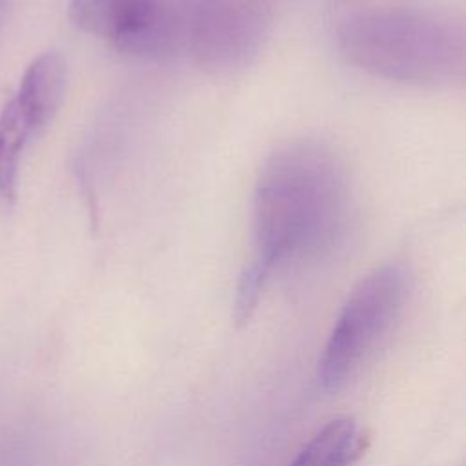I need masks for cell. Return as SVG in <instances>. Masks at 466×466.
I'll list each match as a JSON object with an SVG mask.
<instances>
[{
	"instance_id": "cell-9",
	"label": "cell",
	"mask_w": 466,
	"mask_h": 466,
	"mask_svg": "<svg viewBox=\"0 0 466 466\" xmlns=\"http://www.w3.org/2000/svg\"><path fill=\"white\" fill-rule=\"evenodd\" d=\"M11 5H13V0H0V29H2L5 18H7V13H9Z\"/></svg>"
},
{
	"instance_id": "cell-5",
	"label": "cell",
	"mask_w": 466,
	"mask_h": 466,
	"mask_svg": "<svg viewBox=\"0 0 466 466\" xmlns=\"http://www.w3.org/2000/svg\"><path fill=\"white\" fill-rule=\"evenodd\" d=\"M187 49L213 75L249 66L269 33L275 0H187Z\"/></svg>"
},
{
	"instance_id": "cell-2",
	"label": "cell",
	"mask_w": 466,
	"mask_h": 466,
	"mask_svg": "<svg viewBox=\"0 0 466 466\" xmlns=\"http://www.w3.org/2000/svg\"><path fill=\"white\" fill-rule=\"evenodd\" d=\"M337 44L348 62L391 82L420 87L464 82V27L435 13L404 7L357 11L340 20Z\"/></svg>"
},
{
	"instance_id": "cell-6",
	"label": "cell",
	"mask_w": 466,
	"mask_h": 466,
	"mask_svg": "<svg viewBox=\"0 0 466 466\" xmlns=\"http://www.w3.org/2000/svg\"><path fill=\"white\" fill-rule=\"evenodd\" d=\"M67 86V64L56 51L38 55L24 71L16 95L11 98L35 135L56 115Z\"/></svg>"
},
{
	"instance_id": "cell-3",
	"label": "cell",
	"mask_w": 466,
	"mask_h": 466,
	"mask_svg": "<svg viewBox=\"0 0 466 466\" xmlns=\"http://www.w3.org/2000/svg\"><path fill=\"white\" fill-rule=\"evenodd\" d=\"M410 288L408 268L388 262L370 271L351 289L319 362V380L326 391H339L360 371L399 320Z\"/></svg>"
},
{
	"instance_id": "cell-4",
	"label": "cell",
	"mask_w": 466,
	"mask_h": 466,
	"mask_svg": "<svg viewBox=\"0 0 466 466\" xmlns=\"http://www.w3.org/2000/svg\"><path fill=\"white\" fill-rule=\"evenodd\" d=\"M69 18L127 56L160 60L187 49V0H69Z\"/></svg>"
},
{
	"instance_id": "cell-7",
	"label": "cell",
	"mask_w": 466,
	"mask_h": 466,
	"mask_svg": "<svg viewBox=\"0 0 466 466\" xmlns=\"http://www.w3.org/2000/svg\"><path fill=\"white\" fill-rule=\"evenodd\" d=\"M368 437L350 417L324 424L295 455L289 466H351L366 450Z\"/></svg>"
},
{
	"instance_id": "cell-1",
	"label": "cell",
	"mask_w": 466,
	"mask_h": 466,
	"mask_svg": "<svg viewBox=\"0 0 466 466\" xmlns=\"http://www.w3.org/2000/svg\"><path fill=\"white\" fill-rule=\"evenodd\" d=\"M348 198V177L331 149L297 142L268 157L255 184V255L237 288L238 322L251 317L279 268L315 255L337 238Z\"/></svg>"
},
{
	"instance_id": "cell-8",
	"label": "cell",
	"mask_w": 466,
	"mask_h": 466,
	"mask_svg": "<svg viewBox=\"0 0 466 466\" xmlns=\"http://www.w3.org/2000/svg\"><path fill=\"white\" fill-rule=\"evenodd\" d=\"M33 137L35 131L9 100L0 111V197L7 202L16 197L22 155Z\"/></svg>"
}]
</instances>
